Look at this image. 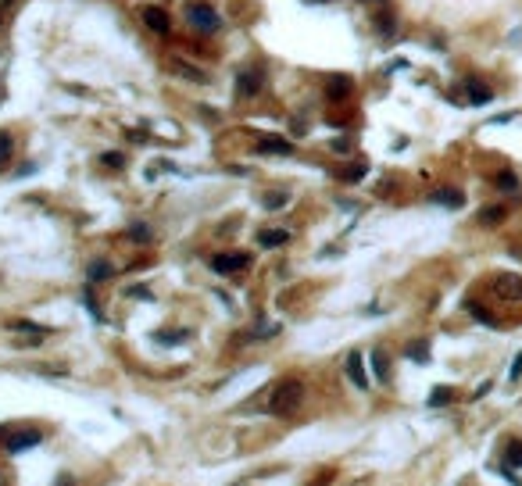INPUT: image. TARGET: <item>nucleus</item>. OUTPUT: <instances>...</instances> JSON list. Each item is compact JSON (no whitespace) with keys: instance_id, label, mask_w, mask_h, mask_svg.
<instances>
[{"instance_id":"aec40b11","label":"nucleus","mask_w":522,"mask_h":486,"mask_svg":"<svg viewBox=\"0 0 522 486\" xmlns=\"http://www.w3.org/2000/svg\"><path fill=\"white\" fill-rule=\"evenodd\" d=\"M11 154H15V140H11V133H0V165H8Z\"/></svg>"},{"instance_id":"39448f33","label":"nucleus","mask_w":522,"mask_h":486,"mask_svg":"<svg viewBox=\"0 0 522 486\" xmlns=\"http://www.w3.org/2000/svg\"><path fill=\"white\" fill-rule=\"evenodd\" d=\"M250 265V254H215L212 258V268L218 276H233V272H243Z\"/></svg>"},{"instance_id":"473e14b6","label":"nucleus","mask_w":522,"mask_h":486,"mask_svg":"<svg viewBox=\"0 0 522 486\" xmlns=\"http://www.w3.org/2000/svg\"><path fill=\"white\" fill-rule=\"evenodd\" d=\"M15 4V0H4V4H0V26H4V15H8V8Z\"/></svg>"},{"instance_id":"412c9836","label":"nucleus","mask_w":522,"mask_h":486,"mask_svg":"<svg viewBox=\"0 0 522 486\" xmlns=\"http://www.w3.org/2000/svg\"><path fill=\"white\" fill-rule=\"evenodd\" d=\"M408 357H411V362H429V344H426V340L411 344V347H408Z\"/></svg>"},{"instance_id":"2f4dec72","label":"nucleus","mask_w":522,"mask_h":486,"mask_svg":"<svg viewBox=\"0 0 522 486\" xmlns=\"http://www.w3.org/2000/svg\"><path fill=\"white\" fill-rule=\"evenodd\" d=\"M508 375H512V383L522 375V354H515V365H512V372H508Z\"/></svg>"},{"instance_id":"1a4fd4ad","label":"nucleus","mask_w":522,"mask_h":486,"mask_svg":"<svg viewBox=\"0 0 522 486\" xmlns=\"http://www.w3.org/2000/svg\"><path fill=\"white\" fill-rule=\"evenodd\" d=\"M347 375L358 390H369V375H365V365H362V354H347Z\"/></svg>"},{"instance_id":"6e6552de","label":"nucleus","mask_w":522,"mask_h":486,"mask_svg":"<svg viewBox=\"0 0 522 486\" xmlns=\"http://www.w3.org/2000/svg\"><path fill=\"white\" fill-rule=\"evenodd\" d=\"M351 90H354L351 75H329V82H326V97L329 100H344V97H351Z\"/></svg>"},{"instance_id":"72a5a7b5","label":"nucleus","mask_w":522,"mask_h":486,"mask_svg":"<svg viewBox=\"0 0 522 486\" xmlns=\"http://www.w3.org/2000/svg\"><path fill=\"white\" fill-rule=\"evenodd\" d=\"M4 483H8V479H4V476H0V486H4Z\"/></svg>"},{"instance_id":"dca6fc26","label":"nucleus","mask_w":522,"mask_h":486,"mask_svg":"<svg viewBox=\"0 0 522 486\" xmlns=\"http://www.w3.org/2000/svg\"><path fill=\"white\" fill-rule=\"evenodd\" d=\"M505 215H508V211L501 207V204H490V207L479 211V225H501V222H505Z\"/></svg>"},{"instance_id":"6ab92c4d","label":"nucleus","mask_w":522,"mask_h":486,"mask_svg":"<svg viewBox=\"0 0 522 486\" xmlns=\"http://www.w3.org/2000/svg\"><path fill=\"white\" fill-rule=\"evenodd\" d=\"M104 279H111V265L104 261V258L90 261V283H104Z\"/></svg>"},{"instance_id":"f8f14e48","label":"nucleus","mask_w":522,"mask_h":486,"mask_svg":"<svg viewBox=\"0 0 522 486\" xmlns=\"http://www.w3.org/2000/svg\"><path fill=\"white\" fill-rule=\"evenodd\" d=\"M169 68H172L176 75H183V79H190V82H207V72H201V68H194V65H186V61H179V57L169 61Z\"/></svg>"},{"instance_id":"f03ea898","label":"nucleus","mask_w":522,"mask_h":486,"mask_svg":"<svg viewBox=\"0 0 522 486\" xmlns=\"http://www.w3.org/2000/svg\"><path fill=\"white\" fill-rule=\"evenodd\" d=\"M186 22H190L194 32L212 36V32L222 29V15H218L212 4H190V8H186Z\"/></svg>"},{"instance_id":"393cba45","label":"nucleus","mask_w":522,"mask_h":486,"mask_svg":"<svg viewBox=\"0 0 522 486\" xmlns=\"http://www.w3.org/2000/svg\"><path fill=\"white\" fill-rule=\"evenodd\" d=\"M186 336H190V333H158L154 340H158V344H183Z\"/></svg>"},{"instance_id":"cd10ccee","label":"nucleus","mask_w":522,"mask_h":486,"mask_svg":"<svg viewBox=\"0 0 522 486\" xmlns=\"http://www.w3.org/2000/svg\"><path fill=\"white\" fill-rule=\"evenodd\" d=\"M100 165H108V168H122V165H125V158H122V154H104V158H100Z\"/></svg>"},{"instance_id":"b1692460","label":"nucleus","mask_w":522,"mask_h":486,"mask_svg":"<svg viewBox=\"0 0 522 486\" xmlns=\"http://www.w3.org/2000/svg\"><path fill=\"white\" fill-rule=\"evenodd\" d=\"M508 469H522V440H515L508 447Z\"/></svg>"},{"instance_id":"f257e3e1","label":"nucleus","mask_w":522,"mask_h":486,"mask_svg":"<svg viewBox=\"0 0 522 486\" xmlns=\"http://www.w3.org/2000/svg\"><path fill=\"white\" fill-rule=\"evenodd\" d=\"M304 404V383L301 379H283L276 383L272 397H268V411L272 415H294Z\"/></svg>"},{"instance_id":"4468645a","label":"nucleus","mask_w":522,"mask_h":486,"mask_svg":"<svg viewBox=\"0 0 522 486\" xmlns=\"http://www.w3.org/2000/svg\"><path fill=\"white\" fill-rule=\"evenodd\" d=\"M494 186L501 189V194H519V189H522V183H519L515 172H497V176H494Z\"/></svg>"},{"instance_id":"c756f323","label":"nucleus","mask_w":522,"mask_h":486,"mask_svg":"<svg viewBox=\"0 0 522 486\" xmlns=\"http://www.w3.org/2000/svg\"><path fill=\"white\" fill-rule=\"evenodd\" d=\"M362 176H365V165H354V168L344 172V179H362Z\"/></svg>"},{"instance_id":"7c9ffc66","label":"nucleus","mask_w":522,"mask_h":486,"mask_svg":"<svg viewBox=\"0 0 522 486\" xmlns=\"http://www.w3.org/2000/svg\"><path fill=\"white\" fill-rule=\"evenodd\" d=\"M82 301H86V308H90V311H93V319H97V322H100V319H104V315H100V308H97V301H93V297H90V293H86V297H82Z\"/></svg>"},{"instance_id":"f3484780","label":"nucleus","mask_w":522,"mask_h":486,"mask_svg":"<svg viewBox=\"0 0 522 486\" xmlns=\"http://www.w3.org/2000/svg\"><path fill=\"white\" fill-rule=\"evenodd\" d=\"M465 311L472 315L476 322H483V326H490V329L497 326V319H494V315H490V311H487L483 304H479V301H465Z\"/></svg>"},{"instance_id":"423d86ee","label":"nucleus","mask_w":522,"mask_h":486,"mask_svg":"<svg viewBox=\"0 0 522 486\" xmlns=\"http://www.w3.org/2000/svg\"><path fill=\"white\" fill-rule=\"evenodd\" d=\"M44 440L36 429H22V433H8L4 436V447L11 451V454H22V451H29V447H36V443Z\"/></svg>"},{"instance_id":"2eb2a0df","label":"nucleus","mask_w":522,"mask_h":486,"mask_svg":"<svg viewBox=\"0 0 522 486\" xmlns=\"http://www.w3.org/2000/svg\"><path fill=\"white\" fill-rule=\"evenodd\" d=\"M465 93H469V104H490V90L487 86H479L476 79H465Z\"/></svg>"},{"instance_id":"a878e982","label":"nucleus","mask_w":522,"mask_h":486,"mask_svg":"<svg viewBox=\"0 0 522 486\" xmlns=\"http://www.w3.org/2000/svg\"><path fill=\"white\" fill-rule=\"evenodd\" d=\"M129 236H133V240H151V229L143 225V222H140V225H129Z\"/></svg>"},{"instance_id":"f704fd0d","label":"nucleus","mask_w":522,"mask_h":486,"mask_svg":"<svg viewBox=\"0 0 522 486\" xmlns=\"http://www.w3.org/2000/svg\"><path fill=\"white\" fill-rule=\"evenodd\" d=\"M0 97H4V90H0Z\"/></svg>"},{"instance_id":"ddd939ff","label":"nucleus","mask_w":522,"mask_h":486,"mask_svg":"<svg viewBox=\"0 0 522 486\" xmlns=\"http://www.w3.org/2000/svg\"><path fill=\"white\" fill-rule=\"evenodd\" d=\"M286 240H290L286 229H261V232H258V243H261V247H283Z\"/></svg>"},{"instance_id":"9d476101","label":"nucleus","mask_w":522,"mask_h":486,"mask_svg":"<svg viewBox=\"0 0 522 486\" xmlns=\"http://www.w3.org/2000/svg\"><path fill=\"white\" fill-rule=\"evenodd\" d=\"M294 151V143L283 140V136H261L258 140V154H290Z\"/></svg>"},{"instance_id":"0eeeda50","label":"nucleus","mask_w":522,"mask_h":486,"mask_svg":"<svg viewBox=\"0 0 522 486\" xmlns=\"http://www.w3.org/2000/svg\"><path fill=\"white\" fill-rule=\"evenodd\" d=\"M261 86H265V79H261V72H240V79H236V93L247 100V97H258L261 93Z\"/></svg>"},{"instance_id":"a211bd4d","label":"nucleus","mask_w":522,"mask_h":486,"mask_svg":"<svg viewBox=\"0 0 522 486\" xmlns=\"http://www.w3.org/2000/svg\"><path fill=\"white\" fill-rule=\"evenodd\" d=\"M372 368H375V379L386 383V379H390V357H386V351H372Z\"/></svg>"},{"instance_id":"5701e85b","label":"nucleus","mask_w":522,"mask_h":486,"mask_svg":"<svg viewBox=\"0 0 522 486\" xmlns=\"http://www.w3.org/2000/svg\"><path fill=\"white\" fill-rule=\"evenodd\" d=\"M11 329L15 333H36V336H47L50 333L47 326H36V322H11Z\"/></svg>"},{"instance_id":"c85d7f7f","label":"nucleus","mask_w":522,"mask_h":486,"mask_svg":"<svg viewBox=\"0 0 522 486\" xmlns=\"http://www.w3.org/2000/svg\"><path fill=\"white\" fill-rule=\"evenodd\" d=\"M375 29H380L383 36H390V32H393V18H390V15H380V26H375Z\"/></svg>"},{"instance_id":"bb28decb","label":"nucleus","mask_w":522,"mask_h":486,"mask_svg":"<svg viewBox=\"0 0 522 486\" xmlns=\"http://www.w3.org/2000/svg\"><path fill=\"white\" fill-rule=\"evenodd\" d=\"M283 204H286V194H268V197H265V207H272V211L283 207Z\"/></svg>"},{"instance_id":"4be33fe9","label":"nucleus","mask_w":522,"mask_h":486,"mask_svg":"<svg viewBox=\"0 0 522 486\" xmlns=\"http://www.w3.org/2000/svg\"><path fill=\"white\" fill-rule=\"evenodd\" d=\"M451 397H454V390H451V386H440V390H433L429 404H433V408H440V404H451Z\"/></svg>"},{"instance_id":"20e7f679","label":"nucleus","mask_w":522,"mask_h":486,"mask_svg":"<svg viewBox=\"0 0 522 486\" xmlns=\"http://www.w3.org/2000/svg\"><path fill=\"white\" fill-rule=\"evenodd\" d=\"M140 22L147 26L151 32H158V36H169V32H172V18H169V11L158 8V4H143V8H140Z\"/></svg>"},{"instance_id":"9b49d317","label":"nucleus","mask_w":522,"mask_h":486,"mask_svg":"<svg viewBox=\"0 0 522 486\" xmlns=\"http://www.w3.org/2000/svg\"><path fill=\"white\" fill-rule=\"evenodd\" d=\"M429 200H433V204H444V207H462V204H465L462 189H451V186H444V189H433V194H429Z\"/></svg>"},{"instance_id":"7ed1b4c3","label":"nucleus","mask_w":522,"mask_h":486,"mask_svg":"<svg viewBox=\"0 0 522 486\" xmlns=\"http://www.w3.org/2000/svg\"><path fill=\"white\" fill-rule=\"evenodd\" d=\"M490 290H494V297H501V301L522 304V276H515V272H497V276L490 279Z\"/></svg>"}]
</instances>
